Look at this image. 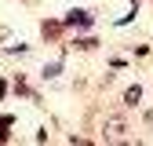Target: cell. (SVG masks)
I'll use <instances>...</instances> for the list:
<instances>
[{"label":"cell","instance_id":"obj_1","mask_svg":"<svg viewBox=\"0 0 153 146\" xmlns=\"http://www.w3.org/2000/svg\"><path fill=\"white\" fill-rule=\"evenodd\" d=\"M62 26H66V29H91V26H95V15L84 11V7H73V11H66Z\"/></svg>","mask_w":153,"mask_h":146},{"label":"cell","instance_id":"obj_2","mask_svg":"<svg viewBox=\"0 0 153 146\" xmlns=\"http://www.w3.org/2000/svg\"><path fill=\"white\" fill-rule=\"evenodd\" d=\"M62 33H66L62 18H44V22H40V36H44L48 44H59V40H62Z\"/></svg>","mask_w":153,"mask_h":146},{"label":"cell","instance_id":"obj_3","mask_svg":"<svg viewBox=\"0 0 153 146\" xmlns=\"http://www.w3.org/2000/svg\"><path fill=\"white\" fill-rule=\"evenodd\" d=\"M102 132H106V139H117L120 132H128V124H124L120 117H106V124H102Z\"/></svg>","mask_w":153,"mask_h":146},{"label":"cell","instance_id":"obj_4","mask_svg":"<svg viewBox=\"0 0 153 146\" xmlns=\"http://www.w3.org/2000/svg\"><path fill=\"white\" fill-rule=\"evenodd\" d=\"M11 128H15V117L11 113H0V146L11 142Z\"/></svg>","mask_w":153,"mask_h":146},{"label":"cell","instance_id":"obj_5","mask_svg":"<svg viewBox=\"0 0 153 146\" xmlns=\"http://www.w3.org/2000/svg\"><path fill=\"white\" fill-rule=\"evenodd\" d=\"M66 48H73V51H95L99 40H95V36H76V40H69Z\"/></svg>","mask_w":153,"mask_h":146},{"label":"cell","instance_id":"obj_6","mask_svg":"<svg viewBox=\"0 0 153 146\" xmlns=\"http://www.w3.org/2000/svg\"><path fill=\"white\" fill-rule=\"evenodd\" d=\"M139 102H142V88H139V84H131V88L124 91V106H128V110H135Z\"/></svg>","mask_w":153,"mask_h":146},{"label":"cell","instance_id":"obj_7","mask_svg":"<svg viewBox=\"0 0 153 146\" xmlns=\"http://www.w3.org/2000/svg\"><path fill=\"white\" fill-rule=\"evenodd\" d=\"M62 73V62H51V66H44V77H59Z\"/></svg>","mask_w":153,"mask_h":146},{"label":"cell","instance_id":"obj_8","mask_svg":"<svg viewBox=\"0 0 153 146\" xmlns=\"http://www.w3.org/2000/svg\"><path fill=\"white\" fill-rule=\"evenodd\" d=\"M0 99H7V80H0Z\"/></svg>","mask_w":153,"mask_h":146},{"label":"cell","instance_id":"obj_9","mask_svg":"<svg viewBox=\"0 0 153 146\" xmlns=\"http://www.w3.org/2000/svg\"><path fill=\"white\" fill-rule=\"evenodd\" d=\"M0 40H7V29H4V26H0Z\"/></svg>","mask_w":153,"mask_h":146}]
</instances>
